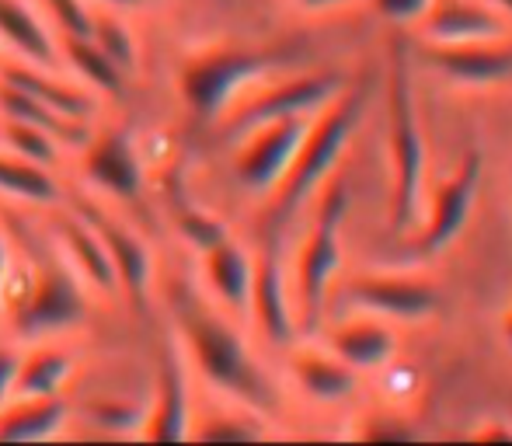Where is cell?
<instances>
[{
  "label": "cell",
  "instance_id": "1",
  "mask_svg": "<svg viewBox=\"0 0 512 446\" xmlns=\"http://www.w3.org/2000/svg\"><path fill=\"white\" fill-rule=\"evenodd\" d=\"M171 314H175V338L185 359L203 373V380L223 398L262 412L265 419L279 412V391L269 373L258 366L255 352L234 328L230 314L223 318L220 307L209 297H199L192 286H175L171 293Z\"/></svg>",
  "mask_w": 512,
  "mask_h": 446
},
{
  "label": "cell",
  "instance_id": "2",
  "mask_svg": "<svg viewBox=\"0 0 512 446\" xmlns=\"http://www.w3.org/2000/svg\"><path fill=\"white\" fill-rule=\"evenodd\" d=\"M363 109H366V91L356 88L349 91L345 88L342 95L335 98L331 105H324L321 112L310 119L304 140H300L297 154H293L290 168L286 175L279 178V185L269 192L272 196V220H286L290 213H297L300 206L328 182V175L335 171L338 157L345 154L349 147L352 133L359 129V119H363Z\"/></svg>",
  "mask_w": 512,
  "mask_h": 446
},
{
  "label": "cell",
  "instance_id": "3",
  "mask_svg": "<svg viewBox=\"0 0 512 446\" xmlns=\"http://www.w3.org/2000/svg\"><path fill=\"white\" fill-rule=\"evenodd\" d=\"M387 133H391V227L394 234H408L422 220L425 206V136L415 109L405 46H391L387 70Z\"/></svg>",
  "mask_w": 512,
  "mask_h": 446
},
{
  "label": "cell",
  "instance_id": "4",
  "mask_svg": "<svg viewBox=\"0 0 512 446\" xmlns=\"http://www.w3.org/2000/svg\"><path fill=\"white\" fill-rule=\"evenodd\" d=\"M283 67V56L262 53V49H199V53L185 56L182 67H178V95L196 119L216 122L227 115V109L244 91H251L265 77L279 74Z\"/></svg>",
  "mask_w": 512,
  "mask_h": 446
},
{
  "label": "cell",
  "instance_id": "5",
  "mask_svg": "<svg viewBox=\"0 0 512 446\" xmlns=\"http://www.w3.org/2000/svg\"><path fill=\"white\" fill-rule=\"evenodd\" d=\"M349 210V196H345L342 182H331L324 189L321 203H317L314 223H310L304 244L297 255V279H293V307H297V325L300 332H314L317 321L328 304L331 283L342 265V220Z\"/></svg>",
  "mask_w": 512,
  "mask_h": 446
},
{
  "label": "cell",
  "instance_id": "6",
  "mask_svg": "<svg viewBox=\"0 0 512 446\" xmlns=\"http://www.w3.org/2000/svg\"><path fill=\"white\" fill-rule=\"evenodd\" d=\"M345 91L338 74H293V77H265L251 91H244L223 115L230 133L258 126L269 119H290V115H317Z\"/></svg>",
  "mask_w": 512,
  "mask_h": 446
},
{
  "label": "cell",
  "instance_id": "7",
  "mask_svg": "<svg viewBox=\"0 0 512 446\" xmlns=\"http://www.w3.org/2000/svg\"><path fill=\"white\" fill-rule=\"evenodd\" d=\"M314 115H290V119H269L258 126L237 133L234 150V175L248 192L269 196L286 175L293 154H297L300 140H304L307 126Z\"/></svg>",
  "mask_w": 512,
  "mask_h": 446
},
{
  "label": "cell",
  "instance_id": "8",
  "mask_svg": "<svg viewBox=\"0 0 512 446\" xmlns=\"http://www.w3.org/2000/svg\"><path fill=\"white\" fill-rule=\"evenodd\" d=\"M481 168H485V161H481L478 150H471V154L436 185L432 199H425L422 220H418V227H415L418 230L415 248L422 251V255H436L446 244L457 241V234L464 230V223L474 210V199H478Z\"/></svg>",
  "mask_w": 512,
  "mask_h": 446
},
{
  "label": "cell",
  "instance_id": "9",
  "mask_svg": "<svg viewBox=\"0 0 512 446\" xmlns=\"http://www.w3.org/2000/svg\"><path fill=\"white\" fill-rule=\"evenodd\" d=\"M192 384H189V359H185L178 338H164L157 356L154 394L143 412L140 436L143 440H189L192 433Z\"/></svg>",
  "mask_w": 512,
  "mask_h": 446
},
{
  "label": "cell",
  "instance_id": "10",
  "mask_svg": "<svg viewBox=\"0 0 512 446\" xmlns=\"http://www.w3.org/2000/svg\"><path fill=\"white\" fill-rule=\"evenodd\" d=\"M70 206L102 237L108 258L115 265V276H119V290L133 300L147 297L150 283H154V255H150L147 241L133 230V223L115 217L102 196H74Z\"/></svg>",
  "mask_w": 512,
  "mask_h": 446
},
{
  "label": "cell",
  "instance_id": "11",
  "mask_svg": "<svg viewBox=\"0 0 512 446\" xmlns=\"http://www.w3.org/2000/svg\"><path fill=\"white\" fill-rule=\"evenodd\" d=\"M345 297L366 314L398 321H422L439 307L436 286L408 272H356L345 283Z\"/></svg>",
  "mask_w": 512,
  "mask_h": 446
},
{
  "label": "cell",
  "instance_id": "12",
  "mask_svg": "<svg viewBox=\"0 0 512 446\" xmlns=\"http://www.w3.org/2000/svg\"><path fill=\"white\" fill-rule=\"evenodd\" d=\"M84 154V182L102 192L105 199L133 203L143 192V154L133 136L122 129H95L91 140L81 147Z\"/></svg>",
  "mask_w": 512,
  "mask_h": 446
},
{
  "label": "cell",
  "instance_id": "13",
  "mask_svg": "<svg viewBox=\"0 0 512 446\" xmlns=\"http://www.w3.org/2000/svg\"><path fill=\"white\" fill-rule=\"evenodd\" d=\"M49 237H53L56 251H60L63 262L70 265V272L81 279V286L91 297H119V276H115V265L108 258L102 237L95 234V227L74 206H67L56 217Z\"/></svg>",
  "mask_w": 512,
  "mask_h": 446
},
{
  "label": "cell",
  "instance_id": "14",
  "mask_svg": "<svg viewBox=\"0 0 512 446\" xmlns=\"http://www.w3.org/2000/svg\"><path fill=\"white\" fill-rule=\"evenodd\" d=\"M248 318L255 321L258 332L269 338L272 345H293V338L300 332L297 307H293V290H290V283H286V272L272 248L255 255Z\"/></svg>",
  "mask_w": 512,
  "mask_h": 446
},
{
  "label": "cell",
  "instance_id": "15",
  "mask_svg": "<svg viewBox=\"0 0 512 446\" xmlns=\"http://www.w3.org/2000/svg\"><path fill=\"white\" fill-rule=\"evenodd\" d=\"M60 67H39V63L14 60V56H0V81L11 88L25 91L28 98L49 105V109L70 115V119L91 122V115L98 112V95L91 88H84L77 77L56 74Z\"/></svg>",
  "mask_w": 512,
  "mask_h": 446
},
{
  "label": "cell",
  "instance_id": "16",
  "mask_svg": "<svg viewBox=\"0 0 512 446\" xmlns=\"http://www.w3.org/2000/svg\"><path fill=\"white\" fill-rule=\"evenodd\" d=\"M429 63L450 81L467 88L512 81V39H471V42H432Z\"/></svg>",
  "mask_w": 512,
  "mask_h": 446
},
{
  "label": "cell",
  "instance_id": "17",
  "mask_svg": "<svg viewBox=\"0 0 512 446\" xmlns=\"http://www.w3.org/2000/svg\"><path fill=\"white\" fill-rule=\"evenodd\" d=\"M199 265H203V279L209 297L216 300L220 311H227L230 318H244L248 314V297H251V272H255V255L244 248L234 237L209 244L206 251H199Z\"/></svg>",
  "mask_w": 512,
  "mask_h": 446
},
{
  "label": "cell",
  "instance_id": "18",
  "mask_svg": "<svg viewBox=\"0 0 512 446\" xmlns=\"http://www.w3.org/2000/svg\"><path fill=\"white\" fill-rule=\"evenodd\" d=\"M0 56L60 67V35L28 0H0Z\"/></svg>",
  "mask_w": 512,
  "mask_h": 446
},
{
  "label": "cell",
  "instance_id": "19",
  "mask_svg": "<svg viewBox=\"0 0 512 446\" xmlns=\"http://www.w3.org/2000/svg\"><path fill=\"white\" fill-rule=\"evenodd\" d=\"M418 25L429 42H471L506 35V18L485 0H429Z\"/></svg>",
  "mask_w": 512,
  "mask_h": 446
},
{
  "label": "cell",
  "instance_id": "20",
  "mask_svg": "<svg viewBox=\"0 0 512 446\" xmlns=\"http://www.w3.org/2000/svg\"><path fill=\"white\" fill-rule=\"evenodd\" d=\"M67 401L63 394H11L0 405V440L39 443L56 440L67 426Z\"/></svg>",
  "mask_w": 512,
  "mask_h": 446
},
{
  "label": "cell",
  "instance_id": "21",
  "mask_svg": "<svg viewBox=\"0 0 512 446\" xmlns=\"http://www.w3.org/2000/svg\"><path fill=\"white\" fill-rule=\"evenodd\" d=\"M328 349L338 359L352 366V370H377L387 366L398 352V338L391 328L377 318V314H359V318L338 321L328 332Z\"/></svg>",
  "mask_w": 512,
  "mask_h": 446
},
{
  "label": "cell",
  "instance_id": "22",
  "mask_svg": "<svg viewBox=\"0 0 512 446\" xmlns=\"http://www.w3.org/2000/svg\"><path fill=\"white\" fill-rule=\"evenodd\" d=\"M290 370L307 398L324 401V405L345 401L356 391V370L321 345H297L290 352Z\"/></svg>",
  "mask_w": 512,
  "mask_h": 446
},
{
  "label": "cell",
  "instance_id": "23",
  "mask_svg": "<svg viewBox=\"0 0 512 446\" xmlns=\"http://www.w3.org/2000/svg\"><path fill=\"white\" fill-rule=\"evenodd\" d=\"M74 370V352L67 345L53 342V338L25 342L21 345L14 394H63L70 387V380H74Z\"/></svg>",
  "mask_w": 512,
  "mask_h": 446
},
{
  "label": "cell",
  "instance_id": "24",
  "mask_svg": "<svg viewBox=\"0 0 512 446\" xmlns=\"http://www.w3.org/2000/svg\"><path fill=\"white\" fill-rule=\"evenodd\" d=\"M60 63L70 70V77H77V81H81L84 88L95 91V95H105V98L126 95L129 74L112 60V56H105L91 39H81V35H60Z\"/></svg>",
  "mask_w": 512,
  "mask_h": 446
},
{
  "label": "cell",
  "instance_id": "25",
  "mask_svg": "<svg viewBox=\"0 0 512 446\" xmlns=\"http://www.w3.org/2000/svg\"><path fill=\"white\" fill-rule=\"evenodd\" d=\"M0 115H4V119H21V122H32V126L46 129L53 140L63 143V150H81L84 143L91 140V133H95L91 122L70 119V115L35 102V98H28L25 91L11 88V84H4V81H0Z\"/></svg>",
  "mask_w": 512,
  "mask_h": 446
},
{
  "label": "cell",
  "instance_id": "26",
  "mask_svg": "<svg viewBox=\"0 0 512 446\" xmlns=\"http://www.w3.org/2000/svg\"><path fill=\"white\" fill-rule=\"evenodd\" d=\"M60 196L63 189L56 182V171L0 147V199L18 206H60Z\"/></svg>",
  "mask_w": 512,
  "mask_h": 446
},
{
  "label": "cell",
  "instance_id": "27",
  "mask_svg": "<svg viewBox=\"0 0 512 446\" xmlns=\"http://www.w3.org/2000/svg\"><path fill=\"white\" fill-rule=\"evenodd\" d=\"M265 415L255 408L230 401L227 405L192 408V433L189 440H213V443H244V440H265Z\"/></svg>",
  "mask_w": 512,
  "mask_h": 446
},
{
  "label": "cell",
  "instance_id": "28",
  "mask_svg": "<svg viewBox=\"0 0 512 446\" xmlns=\"http://www.w3.org/2000/svg\"><path fill=\"white\" fill-rule=\"evenodd\" d=\"M91 42L102 49L105 56H112L129 77L140 70V39L129 28V21L122 18L119 7L108 4H95V18H91Z\"/></svg>",
  "mask_w": 512,
  "mask_h": 446
},
{
  "label": "cell",
  "instance_id": "29",
  "mask_svg": "<svg viewBox=\"0 0 512 446\" xmlns=\"http://www.w3.org/2000/svg\"><path fill=\"white\" fill-rule=\"evenodd\" d=\"M0 147L25 157V161H32V164H42V168H49V171H56L63 161V143L53 140L46 129L32 126V122H21V119L0 122Z\"/></svg>",
  "mask_w": 512,
  "mask_h": 446
},
{
  "label": "cell",
  "instance_id": "30",
  "mask_svg": "<svg viewBox=\"0 0 512 446\" xmlns=\"http://www.w3.org/2000/svg\"><path fill=\"white\" fill-rule=\"evenodd\" d=\"M175 230L182 234V241L196 251H206L209 244L223 241L230 234L227 223L220 217H213L203 206H178L175 210Z\"/></svg>",
  "mask_w": 512,
  "mask_h": 446
},
{
  "label": "cell",
  "instance_id": "31",
  "mask_svg": "<svg viewBox=\"0 0 512 446\" xmlns=\"http://www.w3.org/2000/svg\"><path fill=\"white\" fill-rule=\"evenodd\" d=\"M42 14L49 18V25L56 28V35H91V18H95V0H39Z\"/></svg>",
  "mask_w": 512,
  "mask_h": 446
},
{
  "label": "cell",
  "instance_id": "32",
  "mask_svg": "<svg viewBox=\"0 0 512 446\" xmlns=\"http://www.w3.org/2000/svg\"><path fill=\"white\" fill-rule=\"evenodd\" d=\"M359 436L363 440H411L415 429L408 426V419L391 412H377V415H366L363 426H359Z\"/></svg>",
  "mask_w": 512,
  "mask_h": 446
},
{
  "label": "cell",
  "instance_id": "33",
  "mask_svg": "<svg viewBox=\"0 0 512 446\" xmlns=\"http://www.w3.org/2000/svg\"><path fill=\"white\" fill-rule=\"evenodd\" d=\"M18 363H21V342H0V405L14 394Z\"/></svg>",
  "mask_w": 512,
  "mask_h": 446
},
{
  "label": "cell",
  "instance_id": "34",
  "mask_svg": "<svg viewBox=\"0 0 512 446\" xmlns=\"http://www.w3.org/2000/svg\"><path fill=\"white\" fill-rule=\"evenodd\" d=\"M377 14H384L387 21H418L429 7V0H373Z\"/></svg>",
  "mask_w": 512,
  "mask_h": 446
},
{
  "label": "cell",
  "instance_id": "35",
  "mask_svg": "<svg viewBox=\"0 0 512 446\" xmlns=\"http://www.w3.org/2000/svg\"><path fill=\"white\" fill-rule=\"evenodd\" d=\"M474 440H512V422L506 415H495V419H485V426L474 429Z\"/></svg>",
  "mask_w": 512,
  "mask_h": 446
},
{
  "label": "cell",
  "instance_id": "36",
  "mask_svg": "<svg viewBox=\"0 0 512 446\" xmlns=\"http://www.w3.org/2000/svg\"><path fill=\"white\" fill-rule=\"evenodd\" d=\"M11 258H14L11 227H7V223H0V279H4V276H7V269H11Z\"/></svg>",
  "mask_w": 512,
  "mask_h": 446
},
{
  "label": "cell",
  "instance_id": "37",
  "mask_svg": "<svg viewBox=\"0 0 512 446\" xmlns=\"http://www.w3.org/2000/svg\"><path fill=\"white\" fill-rule=\"evenodd\" d=\"M300 7H310V11H324V7H335L342 4V0H297Z\"/></svg>",
  "mask_w": 512,
  "mask_h": 446
},
{
  "label": "cell",
  "instance_id": "38",
  "mask_svg": "<svg viewBox=\"0 0 512 446\" xmlns=\"http://www.w3.org/2000/svg\"><path fill=\"white\" fill-rule=\"evenodd\" d=\"M502 338L512 345V304L506 307V314H502Z\"/></svg>",
  "mask_w": 512,
  "mask_h": 446
},
{
  "label": "cell",
  "instance_id": "39",
  "mask_svg": "<svg viewBox=\"0 0 512 446\" xmlns=\"http://www.w3.org/2000/svg\"><path fill=\"white\" fill-rule=\"evenodd\" d=\"M95 4H108V7H119V11H129V7L143 4V0H95Z\"/></svg>",
  "mask_w": 512,
  "mask_h": 446
},
{
  "label": "cell",
  "instance_id": "40",
  "mask_svg": "<svg viewBox=\"0 0 512 446\" xmlns=\"http://www.w3.org/2000/svg\"><path fill=\"white\" fill-rule=\"evenodd\" d=\"M495 7H499V11H506L512 18V0H495Z\"/></svg>",
  "mask_w": 512,
  "mask_h": 446
},
{
  "label": "cell",
  "instance_id": "41",
  "mask_svg": "<svg viewBox=\"0 0 512 446\" xmlns=\"http://www.w3.org/2000/svg\"><path fill=\"white\" fill-rule=\"evenodd\" d=\"M0 53H4V49H0Z\"/></svg>",
  "mask_w": 512,
  "mask_h": 446
}]
</instances>
